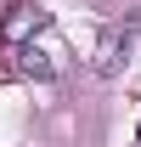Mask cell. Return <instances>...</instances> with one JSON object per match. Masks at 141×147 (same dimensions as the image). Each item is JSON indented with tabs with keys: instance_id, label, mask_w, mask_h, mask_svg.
<instances>
[{
	"instance_id": "1",
	"label": "cell",
	"mask_w": 141,
	"mask_h": 147,
	"mask_svg": "<svg viewBox=\"0 0 141 147\" xmlns=\"http://www.w3.org/2000/svg\"><path fill=\"white\" fill-rule=\"evenodd\" d=\"M28 28H45V11H40V6H28V0H23V6H11V11L0 17V40H6V45H17Z\"/></svg>"
},
{
	"instance_id": "2",
	"label": "cell",
	"mask_w": 141,
	"mask_h": 147,
	"mask_svg": "<svg viewBox=\"0 0 141 147\" xmlns=\"http://www.w3.org/2000/svg\"><path fill=\"white\" fill-rule=\"evenodd\" d=\"M119 62H124V34H119V28H107L102 45H96V74H119Z\"/></svg>"
},
{
	"instance_id": "3",
	"label": "cell",
	"mask_w": 141,
	"mask_h": 147,
	"mask_svg": "<svg viewBox=\"0 0 141 147\" xmlns=\"http://www.w3.org/2000/svg\"><path fill=\"white\" fill-rule=\"evenodd\" d=\"M136 142H141V125H136Z\"/></svg>"
}]
</instances>
